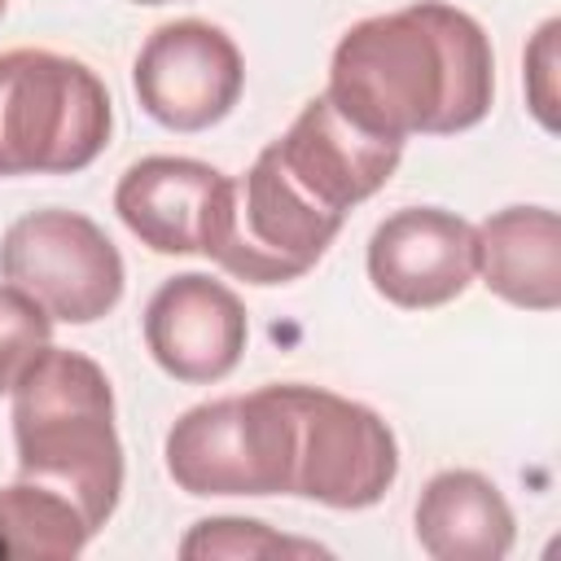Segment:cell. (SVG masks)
<instances>
[{"instance_id": "cell-5", "label": "cell", "mask_w": 561, "mask_h": 561, "mask_svg": "<svg viewBox=\"0 0 561 561\" xmlns=\"http://www.w3.org/2000/svg\"><path fill=\"white\" fill-rule=\"evenodd\" d=\"M342 224L346 215L320 206L267 145L254 167L232 180L228 224L210 250V263L250 285H285L324 259Z\"/></svg>"}, {"instance_id": "cell-19", "label": "cell", "mask_w": 561, "mask_h": 561, "mask_svg": "<svg viewBox=\"0 0 561 561\" xmlns=\"http://www.w3.org/2000/svg\"><path fill=\"white\" fill-rule=\"evenodd\" d=\"M131 4H171V0H131Z\"/></svg>"}, {"instance_id": "cell-1", "label": "cell", "mask_w": 561, "mask_h": 561, "mask_svg": "<svg viewBox=\"0 0 561 561\" xmlns=\"http://www.w3.org/2000/svg\"><path fill=\"white\" fill-rule=\"evenodd\" d=\"M324 96L355 127L390 140L469 131L491 114L495 53L473 13L416 0L337 39Z\"/></svg>"}, {"instance_id": "cell-14", "label": "cell", "mask_w": 561, "mask_h": 561, "mask_svg": "<svg viewBox=\"0 0 561 561\" xmlns=\"http://www.w3.org/2000/svg\"><path fill=\"white\" fill-rule=\"evenodd\" d=\"M513 508L486 473L443 469L421 486L416 543L434 561H500L513 552Z\"/></svg>"}, {"instance_id": "cell-13", "label": "cell", "mask_w": 561, "mask_h": 561, "mask_svg": "<svg viewBox=\"0 0 561 561\" xmlns=\"http://www.w3.org/2000/svg\"><path fill=\"white\" fill-rule=\"evenodd\" d=\"M482 285L522 311L561 307V219L552 206H504L473 228Z\"/></svg>"}, {"instance_id": "cell-8", "label": "cell", "mask_w": 561, "mask_h": 561, "mask_svg": "<svg viewBox=\"0 0 561 561\" xmlns=\"http://www.w3.org/2000/svg\"><path fill=\"white\" fill-rule=\"evenodd\" d=\"M131 88L140 110L167 131H206L241 101L245 61L224 26L175 18L140 44Z\"/></svg>"}, {"instance_id": "cell-20", "label": "cell", "mask_w": 561, "mask_h": 561, "mask_svg": "<svg viewBox=\"0 0 561 561\" xmlns=\"http://www.w3.org/2000/svg\"><path fill=\"white\" fill-rule=\"evenodd\" d=\"M4 4H9V0H0V18H4Z\"/></svg>"}, {"instance_id": "cell-7", "label": "cell", "mask_w": 561, "mask_h": 561, "mask_svg": "<svg viewBox=\"0 0 561 561\" xmlns=\"http://www.w3.org/2000/svg\"><path fill=\"white\" fill-rule=\"evenodd\" d=\"M0 276L26 289L53 320L92 324L123 298L127 267L105 228L79 210H31L0 237Z\"/></svg>"}, {"instance_id": "cell-6", "label": "cell", "mask_w": 561, "mask_h": 561, "mask_svg": "<svg viewBox=\"0 0 561 561\" xmlns=\"http://www.w3.org/2000/svg\"><path fill=\"white\" fill-rule=\"evenodd\" d=\"M294 412V486L289 495L324 508H373L399 478L390 425L346 394L307 381H280Z\"/></svg>"}, {"instance_id": "cell-11", "label": "cell", "mask_w": 561, "mask_h": 561, "mask_svg": "<svg viewBox=\"0 0 561 561\" xmlns=\"http://www.w3.org/2000/svg\"><path fill=\"white\" fill-rule=\"evenodd\" d=\"M140 324L153 364L184 386L224 381L241 364L250 337L245 302L206 272H180L162 280Z\"/></svg>"}, {"instance_id": "cell-17", "label": "cell", "mask_w": 561, "mask_h": 561, "mask_svg": "<svg viewBox=\"0 0 561 561\" xmlns=\"http://www.w3.org/2000/svg\"><path fill=\"white\" fill-rule=\"evenodd\" d=\"M53 342V316L18 285H0V394L13 390L22 368Z\"/></svg>"}, {"instance_id": "cell-12", "label": "cell", "mask_w": 561, "mask_h": 561, "mask_svg": "<svg viewBox=\"0 0 561 561\" xmlns=\"http://www.w3.org/2000/svg\"><path fill=\"white\" fill-rule=\"evenodd\" d=\"M272 149L285 162V171L320 206H329L337 215H346L351 206H359L377 188H386V180L394 175V167L403 158V140L373 136V131L355 127L324 92L298 110V118L289 123V131L280 140H272Z\"/></svg>"}, {"instance_id": "cell-18", "label": "cell", "mask_w": 561, "mask_h": 561, "mask_svg": "<svg viewBox=\"0 0 561 561\" xmlns=\"http://www.w3.org/2000/svg\"><path fill=\"white\" fill-rule=\"evenodd\" d=\"M557 35H561V22L548 18L526 48V101L543 131H557V61H561Z\"/></svg>"}, {"instance_id": "cell-2", "label": "cell", "mask_w": 561, "mask_h": 561, "mask_svg": "<svg viewBox=\"0 0 561 561\" xmlns=\"http://www.w3.org/2000/svg\"><path fill=\"white\" fill-rule=\"evenodd\" d=\"M9 394L18 473L70 495L88 526L101 530L123 495V443L105 368L83 351L48 342Z\"/></svg>"}, {"instance_id": "cell-16", "label": "cell", "mask_w": 561, "mask_h": 561, "mask_svg": "<svg viewBox=\"0 0 561 561\" xmlns=\"http://www.w3.org/2000/svg\"><path fill=\"white\" fill-rule=\"evenodd\" d=\"M180 557L184 561H210V557L259 561V557H333V552L316 539L280 535V530H272L267 522H254V517H202L180 539Z\"/></svg>"}, {"instance_id": "cell-10", "label": "cell", "mask_w": 561, "mask_h": 561, "mask_svg": "<svg viewBox=\"0 0 561 561\" xmlns=\"http://www.w3.org/2000/svg\"><path fill=\"white\" fill-rule=\"evenodd\" d=\"M364 263L386 302L403 311L447 307L478 276L473 224L443 206H403L373 228Z\"/></svg>"}, {"instance_id": "cell-4", "label": "cell", "mask_w": 561, "mask_h": 561, "mask_svg": "<svg viewBox=\"0 0 561 561\" xmlns=\"http://www.w3.org/2000/svg\"><path fill=\"white\" fill-rule=\"evenodd\" d=\"M167 473L188 495H289L294 412L285 386H259L175 416L162 443Z\"/></svg>"}, {"instance_id": "cell-9", "label": "cell", "mask_w": 561, "mask_h": 561, "mask_svg": "<svg viewBox=\"0 0 561 561\" xmlns=\"http://www.w3.org/2000/svg\"><path fill=\"white\" fill-rule=\"evenodd\" d=\"M232 206V175L210 162L149 153L118 175L114 210L153 254H206L219 245Z\"/></svg>"}, {"instance_id": "cell-15", "label": "cell", "mask_w": 561, "mask_h": 561, "mask_svg": "<svg viewBox=\"0 0 561 561\" xmlns=\"http://www.w3.org/2000/svg\"><path fill=\"white\" fill-rule=\"evenodd\" d=\"M96 530L79 513V504L44 482L0 486V561L4 557H79Z\"/></svg>"}, {"instance_id": "cell-3", "label": "cell", "mask_w": 561, "mask_h": 561, "mask_svg": "<svg viewBox=\"0 0 561 561\" xmlns=\"http://www.w3.org/2000/svg\"><path fill=\"white\" fill-rule=\"evenodd\" d=\"M114 131L105 79L53 48L0 53V175H75Z\"/></svg>"}]
</instances>
